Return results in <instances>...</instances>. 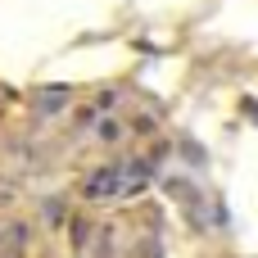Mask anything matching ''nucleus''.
<instances>
[{
	"label": "nucleus",
	"instance_id": "nucleus-1",
	"mask_svg": "<svg viewBox=\"0 0 258 258\" xmlns=\"http://www.w3.org/2000/svg\"><path fill=\"white\" fill-rule=\"evenodd\" d=\"M145 181V172H118V168H109V172H100L95 181H91V195L95 200H104V195H127V190H136Z\"/></svg>",
	"mask_w": 258,
	"mask_h": 258
}]
</instances>
